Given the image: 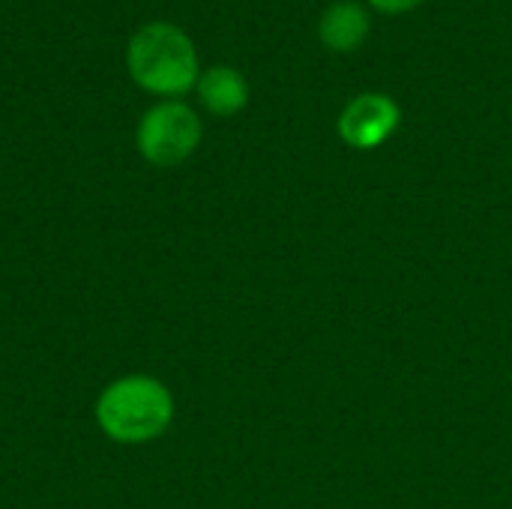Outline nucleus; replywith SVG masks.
<instances>
[{"label": "nucleus", "mask_w": 512, "mask_h": 509, "mask_svg": "<svg viewBox=\"0 0 512 509\" xmlns=\"http://www.w3.org/2000/svg\"><path fill=\"white\" fill-rule=\"evenodd\" d=\"M174 420V396L150 375L111 381L96 399V423L117 444H147Z\"/></svg>", "instance_id": "obj_1"}, {"label": "nucleus", "mask_w": 512, "mask_h": 509, "mask_svg": "<svg viewBox=\"0 0 512 509\" xmlns=\"http://www.w3.org/2000/svg\"><path fill=\"white\" fill-rule=\"evenodd\" d=\"M126 66L132 81L156 96H183L198 84V54L192 39L165 21L144 24L129 39Z\"/></svg>", "instance_id": "obj_2"}, {"label": "nucleus", "mask_w": 512, "mask_h": 509, "mask_svg": "<svg viewBox=\"0 0 512 509\" xmlns=\"http://www.w3.org/2000/svg\"><path fill=\"white\" fill-rule=\"evenodd\" d=\"M201 141V120L183 102H159L153 105L135 132V144L150 165L171 168L186 162Z\"/></svg>", "instance_id": "obj_3"}, {"label": "nucleus", "mask_w": 512, "mask_h": 509, "mask_svg": "<svg viewBox=\"0 0 512 509\" xmlns=\"http://www.w3.org/2000/svg\"><path fill=\"white\" fill-rule=\"evenodd\" d=\"M399 126V105L384 93L357 96L339 117V135L357 150L381 147Z\"/></svg>", "instance_id": "obj_4"}, {"label": "nucleus", "mask_w": 512, "mask_h": 509, "mask_svg": "<svg viewBox=\"0 0 512 509\" xmlns=\"http://www.w3.org/2000/svg\"><path fill=\"white\" fill-rule=\"evenodd\" d=\"M195 90H198L201 105L207 111H213L216 117H231V114L243 111L249 102V84L231 66H210L207 72L198 75Z\"/></svg>", "instance_id": "obj_5"}, {"label": "nucleus", "mask_w": 512, "mask_h": 509, "mask_svg": "<svg viewBox=\"0 0 512 509\" xmlns=\"http://www.w3.org/2000/svg\"><path fill=\"white\" fill-rule=\"evenodd\" d=\"M318 33H321V42L333 51H351L357 48L366 33H369V15L363 6L357 3H333L321 24H318Z\"/></svg>", "instance_id": "obj_6"}, {"label": "nucleus", "mask_w": 512, "mask_h": 509, "mask_svg": "<svg viewBox=\"0 0 512 509\" xmlns=\"http://www.w3.org/2000/svg\"><path fill=\"white\" fill-rule=\"evenodd\" d=\"M369 3L378 6V9H384V12H405V9H414L423 0H369Z\"/></svg>", "instance_id": "obj_7"}]
</instances>
